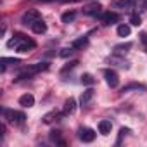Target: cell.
<instances>
[{
	"label": "cell",
	"instance_id": "cell-29",
	"mask_svg": "<svg viewBox=\"0 0 147 147\" xmlns=\"http://www.w3.org/2000/svg\"><path fill=\"white\" fill-rule=\"evenodd\" d=\"M36 2H42V4H49V2H59V0H36Z\"/></svg>",
	"mask_w": 147,
	"mask_h": 147
},
{
	"label": "cell",
	"instance_id": "cell-4",
	"mask_svg": "<svg viewBox=\"0 0 147 147\" xmlns=\"http://www.w3.org/2000/svg\"><path fill=\"white\" fill-rule=\"evenodd\" d=\"M137 4V0H111V7L118 9V11H126V9H133Z\"/></svg>",
	"mask_w": 147,
	"mask_h": 147
},
{
	"label": "cell",
	"instance_id": "cell-1",
	"mask_svg": "<svg viewBox=\"0 0 147 147\" xmlns=\"http://www.w3.org/2000/svg\"><path fill=\"white\" fill-rule=\"evenodd\" d=\"M47 67H49V62H38V64H31V66H28L24 71H21V73H19V75H18V80H30V78L36 76L38 73L45 71Z\"/></svg>",
	"mask_w": 147,
	"mask_h": 147
},
{
	"label": "cell",
	"instance_id": "cell-5",
	"mask_svg": "<svg viewBox=\"0 0 147 147\" xmlns=\"http://www.w3.org/2000/svg\"><path fill=\"white\" fill-rule=\"evenodd\" d=\"M104 78H106V83L111 87V88H116L119 85V78H118V73L114 69H106L104 71Z\"/></svg>",
	"mask_w": 147,
	"mask_h": 147
},
{
	"label": "cell",
	"instance_id": "cell-9",
	"mask_svg": "<svg viewBox=\"0 0 147 147\" xmlns=\"http://www.w3.org/2000/svg\"><path fill=\"white\" fill-rule=\"evenodd\" d=\"M26 38H28V36H24L23 33H16V35H14L9 42H7V47H9V49H18V47H19V45H21Z\"/></svg>",
	"mask_w": 147,
	"mask_h": 147
},
{
	"label": "cell",
	"instance_id": "cell-19",
	"mask_svg": "<svg viewBox=\"0 0 147 147\" xmlns=\"http://www.w3.org/2000/svg\"><path fill=\"white\" fill-rule=\"evenodd\" d=\"M50 140L55 142V144H59V145H64V140L61 138V131L59 130H52L50 131Z\"/></svg>",
	"mask_w": 147,
	"mask_h": 147
},
{
	"label": "cell",
	"instance_id": "cell-2",
	"mask_svg": "<svg viewBox=\"0 0 147 147\" xmlns=\"http://www.w3.org/2000/svg\"><path fill=\"white\" fill-rule=\"evenodd\" d=\"M4 116L9 123L12 125H23L26 121V116L23 111H14V109H4Z\"/></svg>",
	"mask_w": 147,
	"mask_h": 147
},
{
	"label": "cell",
	"instance_id": "cell-26",
	"mask_svg": "<svg viewBox=\"0 0 147 147\" xmlns=\"http://www.w3.org/2000/svg\"><path fill=\"white\" fill-rule=\"evenodd\" d=\"M130 23H131L133 26H140V23H142V18H140L138 14H131V16H130Z\"/></svg>",
	"mask_w": 147,
	"mask_h": 147
},
{
	"label": "cell",
	"instance_id": "cell-10",
	"mask_svg": "<svg viewBox=\"0 0 147 147\" xmlns=\"http://www.w3.org/2000/svg\"><path fill=\"white\" fill-rule=\"evenodd\" d=\"M94 88H87L83 94H82V97H80V104H82V107H87L90 102H92V99H94Z\"/></svg>",
	"mask_w": 147,
	"mask_h": 147
},
{
	"label": "cell",
	"instance_id": "cell-24",
	"mask_svg": "<svg viewBox=\"0 0 147 147\" xmlns=\"http://www.w3.org/2000/svg\"><path fill=\"white\" fill-rule=\"evenodd\" d=\"M82 83H83V85H94V83H95V80H94V76H92V75L85 73V75L82 76Z\"/></svg>",
	"mask_w": 147,
	"mask_h": 147
},
{
	"label": "cell",
	"instance_id": "cell-3",
	"mask_svg": "<svg viewBox=\"0 0 147 147\" xmlns=\"http://www.w3.org/2000/svg\"><path fill=\"white\" fill-rule=\"evenodd\" d=\"M38 19H42V16H40V12L36 11V9H28L24 14H23V18H21V23L24 24V26H33Z\"/></svg>",
	"mask_w": 147,
	"mask_h": 147
},
{
	"label": "cell",
	"instance_id": "cell-25",
	"mask_svg": "<svg viewBox=\"0 0 147 147\" xmlns=\"http://www.w3.org/2000/svg\"><path fill=\"white\" fill-rule=\"evenodd\" d=\"M73 54H75V49H73V47H67V49H62L61 50V57H64V59L66 57H71Z\"/></svg>",
	"mask_w": 147,
	"mask_h": 147
},
{
	"label": "cell",
	"instance_id": "cell-18",
	"mask_svg": "<svg viewBox=\"0 0 147 147\" xmlns=\"http://www.w3.org/2000/svg\"><path fill=\"white\" fill-rule=\"evenodd\" d=\"M87 43H88V36H80L78 40H75V42L71 43V47L75 49V50H80V49H83Z\"/></svg>",
	"mask_w": 147,
	"mask_h": 147
},
{
	"label": "cell",
	"instance_id": "cell-7",
	"mask_svg": "<svg viewBox=\"0 0 147 147\" xmlns=\"http://www.w3.org/2000/svg\"><path fill=\"white\" fill-rule=\"evenodd\" d=\"M100 21H102L104 24H114V23L119 21V14H118V12H111V11L102 12V14H100Z\"/></svg>",
	"mask_w": 147,
	"mask_h": 147
},
{
	"label": "cell",
	"instance_id": "cell-30",
	"mask_svg": "<svg viewBox=\"0 0 147 147\" xmlns=\"http://www.w3.org/2000/svg\"><path fill=\"white\" fill-rule=\"evenodd\" d=\"M144 9H147V0H145V2H144Z\"/></svg>",
	"mask_w": 147,
	"mask_h": 147
},
{
	"label": "cell",
	"instance_id": "cell-15",
	"mask_svg": "<svg viewBox=\"0 0 147 147\" xmlns=\"http://www.w3.org/2000/svg\"><path fill=\"white\" fill-rule=\"evenodd\" d=\"M100 4H92V5H88V7H85L83 9V12L87 14V16H99L100 14Z\"/></svg>",
	"mask_w": 147,
	"mask_h": 147
},
{
	"label": "cell",
	"instance_id": "cell-8",
	"mask_svg": "<svg viewBox=\"0 0 147 147\" xmlns=\"http://www.w3.org/2000/svg\"><path fill=\"white\" fill-rule=\"evenodd\" d=\"M62 116H66L64 113H59V111H50V113H47L43 118H42V121L45 123V125H50V123H54V121H59Z\"/></svg>",
	"mask_w": 147,
	"mask_h": 147
},
{
	"label": "cell",
	"instance_id": "cell-21",
	"mask_svg": "<svg viewBox=\"0 0 147 147\" xmlns=\"http://www.w3.org/2000/svg\"><path fill=\"white\" fill-rule=\"evenodd\" d=\"M130 47H131V43H125V45H116V47H114V54H116V55H123V54H125V52H126V50H128Z\"/></svg>",
	"mask_w": 147,
	"mask_h": 147
},
{
	"label": "cell",
	"instance_id": "cell-17",
	"mask_svg": "<svg viewBox=\"0 0 147 147\" xmlns=\"http://www.w3.org/2000/svg\"><path fill=\"white\" fill-rule=\"evenodd\" d=\"M131 90H147V85H140V83H130V85H125L123 87V94L126 92H131Z\"/></svg>",
	"mask_w": 147,
	"mask_h": 147
},
{
	"label": "cell",
	"instance_id": "cell-23",
	"mask_svg": "<svg viewBox=\"0 0 147 147\" xmlns=\"http://www.w3.org/2000/svg\"><path fill=\"white\" fill-rule=\"evenodd\" d=\"M19 59H11V57H2V71H5L7 64H19Z\"/></svg>",
	"mask_w": 147,
	"mask_h": 147
},
{
	"label": "cell",
	"instance_id": "cell-14",
	"mask_svg": "<svg viewBox=\"0 0 147 147\" xmlns=\"http://www.w3.org/2000/svg\"><path fill=\"white\" fill-rule=\"evenodd\" d=\"M111 130H113V123H111L109 119H102V121L99 123V133H102V135H109Z\"/></svg>",
	"mask_w": 147,
	"mask_h": 147
},
{
	"label": "cell",
	"instance_id": "cell-16",
	"mask_svg": "<svg viewBox=\"0 0 147 147\" xmlns=\"http://www.w3.org/2000/svg\"><path fill=\"white\" fill-rule=\"evenodd\" d=\"M31 30H33V33L42 35V33H45V31H47V24L43 23V19H38V21L31 26Z\"/></svg>",
	"mask_w": 147,
	"mask_h": 147
},
{
	"label": "cell",
	"instance_id": "cell-6",
	"mask_svg": "<svg viewBox=\"0 0 147 147\" xmlns=\"http://www.w3.org/2000/svg\"><path fill=\"white\" fill-rule=\"evenodd\" d=\"M78 138L82 142H94L95 140V131L92 128H80L78 130Z\"/></svg>",
	"mask_w": 147,
	"mask_h": 147
},
{
	"label": "cell",
	"instance_id": "cell-12",
	"mask_svg": "<svg viewBox=\"0 0 147 147\" xmlns=\"http://www.w3.org/2000/svg\"><path fill=\"white\" fill-rule=\"evenodd\" d=\"M75 109H76V100L75 99H73V97H69L66 102H64V114L67 116V114H73V113H75Z\"/></svg>",
	"mask_w": 147,
	"mask_h": 147
},
{
	"label": "cell",
	"instance_id": "cell-20",
	"mask_svg": "<svg viewBox=\"0 0 147 147\" xmlns=\"http://www.w3.org/2000/svg\"><path fill=\"white\" fill-rule=\"evenodd\" d=\"M75 18H76V12H75V11H69V12H64L61 19H62V23L67 24V23H71V21H75Z\"/></svg>",
	"mask_w": 147,
	"mask_h": 147
},
{
	"label": "cell",
	"instance_id": "cell-27",
	"mask_svg": "<svg viewBox=\"0 0 147 147\" xmlns=\"http://www.w3.org/2000/svg\"><path fill=\"white\" fill-rule=\"evenodd\" d=\"M76 64H78V61H71V62H69V64H67V66H66V67L62 69V73H66L67 69H73V67H75Z\"/></svg>",
	"mask_w": 147,
	"mask_h": 147
},
{
	"label": "cell",
	"instance_id": "cell-22",
	"mask_svg": "<svg viewBox=\"0 0 147 147\" xmlns=\"http://www.w3.org/2000/svg\"><path fill=\"white\" fill-rule=\"evenodd\" d=\"M118 35L123 36V38L128 36V35H130V26H128V24H119V26H118Z\"/></svg>",
	"mask_w": 147,
	"mask_h": 147
},
{
	"label": "cell",
	"instance_id": "cell-28",
	"mask_svg": "<svg viewBox=\"0 0 147 147\" xmlns=\"http://www.w3.org/2000/svg\"><path fill=\"white\" fill-rule=\"evenodd\" d=\"M140 40H142V43H144L145 49H147V33H142V35H140Z\"/></svg>",
	"mask_w": 147,
	"mask_h": 147
},
{
	"label": "cell",
	"instance_id": "cell-13",
	"mask_svg": "<svg viewBox=\"0 0 147 147\" xmlns=\"http://www.w3.org/2000/svg\"><path fill=\"white\" fill-rule=\"evenodd\" d=\"M33 104H35V97H33L31 94H24V95L19 97V106H23V107H31Z\"/></svg>",
	"mask_w": 147,
	"mask_h": 147
},
{
	"label": "cell",
	"instance_id": "cell-11",
	"mask_svg": "<svg viewBox=\"0 0 147 147\" xmlns=\"http://www.w3.org/2000/svg\"><path fill=\"white\" fill-rule=\"evenodd\" d=\"M35 47H36L35 40H31V38H26V40H24V42H23V43H21V45L16 49V50H18V52H21V54H24V52H30V50H33Z\"/></svg>",
	"mask_w": 147,
	"mask_h": 147
}]
</instances>
